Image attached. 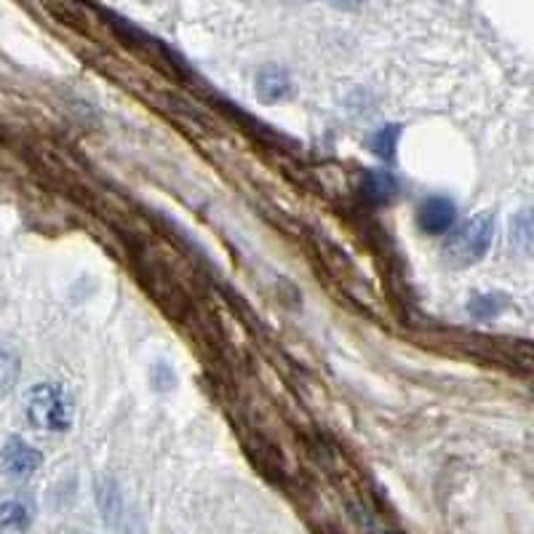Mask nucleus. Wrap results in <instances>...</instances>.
Listing matches in <instances>:
<instances>
[{
	"label": "nucleus",
	"mask_w": 534,
	"mask_h": 534,
	"mask_svg": "<svg viewBox=\"0 0 534 534\" xmlns=\"http://www.w3.org/2000/svg\"><path fill=\"white\" fill-rule=\"evenodd\" d=\"M27 420L35 428L49 433H65L73 428L75 406L73 396L59 382H41L27 393Z\"/></svg>",
	"instance_id": "obj_1"
},
{
	"label": "nucleus",
	"mask_w": 534,
	"mask_h": 534,
	"mask_svg": "<svg viewBox=\"0 0 534 534\" xmlns=\"http://www.w3.org/2000/svg\"><path fill=\"white\" fill-rule=\"evenodd\" d=\"M494 238L492 214H478L468 219L457 233L449 235L444 246V257L452 267H470L484 257Z\"/></svg>",
	"instance_id": "obj_2"
},
{
	"label": "nucleus",
	"mask_w": 534,
	"mask_h": 534,
	"mask_svg": "<svg viewBox=\"0 0 534 534\" xmlns=\"http://www.w3.org/2000/svg\"><path fill=\"white\" fill-rule=\"evenodd\" d=\"M41 462V452L22 438H9L6 446L0 449V465L11 478H30L41 468Z\"/></svg>",
	"instance_id": "obj_3"
},
{
	"label": "nucleus",
	"mask_w": 534,
	"mask_h": 534,
	"mask_svg": "<svg viewBox=\"0 0 534 534\" xmlns=\"http://www.w3.org/2000/svg\"><path fill=\"white\" fill-rule=\"evenodd\" d=\"M457 219V206L454 201L444 198V195H436V198H428V201L420 206V214H417V222L428 235H441L449 233Z\"/></svg>",
	"instance_id": "obj_4"
},
{
	"label": "nucleus",
	"mask_w": 534,
	"mask_h": 534,
	"mask_svg": "<svg viewBox=\"0 0 534 534\" xmlns=\"http://www.w3.org/2000/svg\"><path fill=\"white\" fill-rule=\"evenodd\" d=\"M292 91V78L281 67H267L257 75V97L267 105H273L278 99H284Z\"/></svg>",
	"instance_id": "obj_5"
},
{
	"label": "nucleus",
	"mask_w": 534,
	"mask_h": 534,
	"mask_svg": "<svg viewBox=\"0 0 534 534\" xmlns=\"http://www.w3.org/2000/svg\"><path fill=\"white\" fill-rule=\"evenodd\" d=\"M364 185H366V195H369L372 201H380V203L390 201V198H393V195H396V190H398L393 174H390V171H382V169L366 171Z\"/></svg>",
	"instance_id": "obj_6"
},
{
	"label": "nucleus",
	"mask_w": 534,
	"mask_h": 534,
	"mask_svg": "<svg viewBox=\"0 0 534 534\" xmlns=\"http://www.w3.org/2000/svg\"><path fill=\"white\" fill-rule=\"evenodd\" d=\"M510 241L521 251L534 249V211H521L510 222Z\"/></svg>",
	"instance_id": "obj_7"
},
{
	"label": "nucleus",
	"mask_w": 534,
	"mask_h": 534,
	"mask_svg": "<svg viewBox=\"0 0 534 534\" xmlns=\"http://www.w3.org/2000/svg\"><path fill=\"white\" fill-rule=\"evenodd\" d=\"M398 137H401V126H382L380 131H374L369 145L380 158L385 161H393L396 158V147H398Z\"/></svg>",
	"instance_id": "obj_8"
},
{
	"label": "nucleus",
	"mask_w": 534,
	"mask_h": 534,
	"mask_svg": "<svg viewBox=\"0 0 534 534\" xmlns=\"http://www.w3.org/2000/svg\"><path fill=\"white\" fill-rule=\"evenodd\" d=\"M505 305H508V300H505L502 294H478V297L470 300L468 313L473 318H478V321H489V318L497 316Z\"/></svg>",
	"instance_id": "obj_9"
},
{
	"label": "nucleus",
	"mask_w": 534,
	"mask_h": 534,
	"mask_svg": "<svg viewBox=\"0 0 534 534\" xmlns=\"http://www.w3.org/2000/svg\"><path fill=\"white\" fill-rule=\"evenodd\" d=\"M30 524V510L22 500H9L0 505V526H14V529H22V526Z\"/></svg>",
	"instance_id": "obj_10"
},
{
	"label": "nucleus",
	"mask_w": 534,
	"mask_h": 534,
	"mask_svg": "<svg viewBox=\"0 0 534 534\" xmlns=\"http://www.w3.org/2000/svg\"><path fill=\"white\" fill-rule=\"evenodd\" d=\"M17 372H19L17 356H11L6 350H0V396L9 393L14 380H17Z\"/></svg>",
	"instance_id": "obj_11"
}]
</instances>
